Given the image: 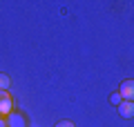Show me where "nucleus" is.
Instances as JSON below:
<instances>
[{"label": "nucleus", "mask_w": 134, "mask_h": 127, "mask_svg": "<svg viewBox=\"0 0 134 127\" xmlns=\"http://www.w3.org/2000/svg\"><path fill=\"white\" fill-rule=\"evenodd\" d=\"M14 112V98H11L9 91H0V116L7 118Z\"/></svg>", "instance_id": "nucleus-1"}, {"label": "nucleus", "mask_w": 134, "mask_h": 127, "mask_svg": "<svg viewBox=\"0 0 134 127\" xmlns=\"http://www.w3.org/2000/svg\"><path fill=\"white\" fill-rule=\"evenodd\" d=\"M54 127H74V123L72 120H58Z\"/></svg>", "instance_id": "nucleus-7"}, {"label": "nucleus", "mask_w": 134, "mask_h": 127, "mask_svg": "<svg viewBox=\"0 0 134 127\" xmlns=\"http://www.w3.org/2000/svg\"><path fill=\"white\" fill-rule=\"evenodd\" d=\"M9 85H11V78L7 74H0V91H7V89H9Z\"/></svg>", "instance_id": "nucleus-5"}, {"label": "nucleus", "mask_w": 134, "mask_h": 127, "mask_svg": "<svg viewBox=\"0 0 134 127\" xmlns=\"http://www.w3.org/2000/svg\"><path fill=\"white\" fill-rule=\"evenodd\" d=\"M121 100H123V98H121V96H119V91H116V94H112V96H110V103H112V105H119Z\"/></svg>", "instance_id": "nucleus-6"}, {"label": "nucleus", "mask_w": 134, "mask_h": 127, "mask_svg": "<svg viewBox=\"0 0 134 127\" xmlns=\"http://www.w3.org/2000/svg\"><path fill=\"white\" fill-rule=\"evenodd\" d=\"M5 120H7V127H25L27 125V123H25V116L18 114V112H11Z\"/></svg>", "instance_id": "nucleus-3"}, {"label": "nucleus", "mask_w": 134, "mask_h": 127, "mask_svg": "<svg viewBox=\"0 0 134 127\" xmlns=\"http://www.w3.org/2000/svg\"><path fill=\"white\" fill-rule=\"evenodd\" d=\"M119 114L123 118H132L134 116V103L132 100H121L119 103Z\"/></svg>", "instance_id": "nucleus-4"}, {"label": "nucleus", "mask_w": 134, "mask_h": 127, "mask_svg": "<svg viewBox=\"0 0 134 127\" xmlns=\"http://www.w3.org/2000/svg\"><path fill=\"white\" fill-rule=\"evenodd\" d=\"M119 96H121L123 100H134V80H132V78L121 83V87H119Z\"/></svg>", "instance_id": "nucleus-2"}, {"label": "nucleus", "mask_w": 134, "mask_h": 127, "mask_svg": "<svg viewBox=\"0 0 134 127\" xmlns=\"http://www.w3.org/2000/svg\"><path fill=\"white\" fill-rule=\"evenodd\" d=\"M0 127H7V120H5L2 116H0Z\"/></svg>", "instance_id": "nucleus-8"}]
</instances>
